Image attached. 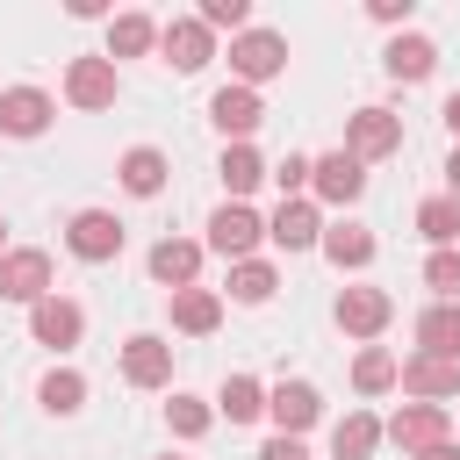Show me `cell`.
Wrapping results in <instances>:
<instances>
[{"label":"cell","mask_w":460,"mask_h":460,"mask_svg":"<svg viewBox=\"0 0 460 460\" xmlns=\"http://www.w3.org/2000/svg\"><path fill=\"white\" fill-rule=\"evenodd\" d=\"M230 72H237V86H259V79L288 72V36H273V29H244V36H230Z\"/></svg>","instance_id":"obj_1"},{"label":"cell","mask_w":460,"mask_h":460,"mask_svg":"<svg viewBox=\"0 0 460 460\" xmlns=\"http://www.w3.org/2000/svg\"><path fill=\"white\" fill-rule=\"evenodd\" d=\"M158 43H165V65H172V72H201V65L216 58V29H208L201 14L165 22V29H158Z\"/></svg>","instance_id":"obj_2"},{"label":"cell","mask_w":460,"mask_h":460,"mask_svg":"<svg viewBox=\"0 0 460 460\" xmlns=\"http://www.w3.org/2000/svg\"><path fill=\"white\" fill-rule=\"evenodd\" d=\"M115 93H122V79H115L108 58H72V65H65V101H72V108L93 115V108H115Z\"/></svg>","instance_id":"obj_3"},{"label":"cell","mask_w":460,"mask_h":460,"mask_svg":"<svg viewBox=\"0 0 460 460\" xmlns=\"http://www.w3.org/2000/svg\"><path fill=\"white\" fill-rule=\"evenodd\" d=\"M309 187H316L323 201L352 208V201L367 194V165H359L352 151H323V158H309Z\"/></svg>","instance_id":"obj_4"},{"label":"cell","mask_w":460,"mask_h":460,"mask_svg":"<svg viewBox=\"0 0 460 460\" xmlns=\"http://www.w3.org/2000/svg\"><path fill=\"white\" fill-rule=\"evenodd\" d=\"M65 244H72V259L101 266V259H115V252H122V223H115L108 208H79V216L65 223Z\"/></svg>","instance_id":"obj_5"},{"label":"cell","mask_w":460,"mask_h":460,"mask_svg":"<svg viewBox=\"0 0 460 460\" xmlns=\"http://www.w3.org/2000/svg\"><path fill=\"white\" fill-rule=\"evenodd\" d=\"M43 295H50V252H29V244L7 252L0 259V302H29L36 309Z\"/></svg>","instance_id":"obj_6"},{"label":"cell","mask_w":460,"mask_h":460,"mask_svg":"<svg viewBox=\"0 0 460 460\" xmlns=\"http://www.w3.org/2000/svg\"><path fill=\"white\" fill-rule=\"evenodd\" d=\"M402 144V122L388 115V108H359V115H345V151L367 165V158H388Z\"/></svg>","instance_id":"obj_7"},{"label":"cell","mask_w":460,"mask_h":460,"mask_svg":"<svg viewBox=\"0 0 460 460\" xmlns=\"http://www.w3.org/2000/svg\"><path fill=\"white\" fill-rule=\"evenodd\" d=\"M259 237H266V223H259L244 201H223V208L208 216V244H216L230 266H237V259H252V244H259Z\"/></svg>","instance_id":"obj_8"},{"label":"cell","mask_w":460,"mask_h":460,"mask_svg":"<svg viewBox=\"0 0 460 460\" xmlns=\"http://www.w3.org/2000/svg\"><path fill=\"white\" fill-rule=\"evenodd\" d=\"M29 331H36V345L72 352V345H79V331H86V309H79V302H65V295H43V302L29 309Z\"/></svg>","instance_id":"obj_9"},{"label":"cell","mask_w":460,"mask_h":460,"mask_svg":"<svg viewBox=\"0 0 460 460\" xmlns=\"http://www.w3.org/2000/svg\"><path fill=\"white\" fill-rule=\"evenodd\" d=\"M208 122H216L230 144H244V137L266 122V101H259V86H223V93L208 101Z\"/></svg>","instance_id":"obj_10"},{"label":"cell","mask_w":460,"mask_h":460,"mask_svg":"<svg viewBox=\"0 0 460 460\" xmlns=\"http://www.w3.org/2000/svg\"><path fill=\"white\" fill-rule=\"evenodd\" d=\"M388 316H395V295L388 288H345L338 295V331H352V338L388 331Z\"/></svg>","instance_id":"obj_11"},{"label":"cell","mask_w":460,"mask_h":460,"mask_svg":"<svg viewBox=\"0 0 460 460\" xmlns=\"http://www.w3.org/2000/svg\"><path fill=\"white\" fill-rule=\"evenodd\" d=\"M122 381H129V388H165V381H172V345L151 338V331H137V338L122 345Z\"/></svg>","instance_id":"obj_12"},{"label":"cell","mask_w":460,"mask_h":460,"mask_svg":"<svg viewBox=\"0 0 460 460\" xmlns=\"http://www.w3.org/2000/svg\"><path fill=\"white\" fill-rule=\"evenodd\" d=\"M266 417L280 424V438H302V431L323 417V395H316L309 381H280V388L266 395Z\"/></svg>","instance_id":"obj_13"},{"label":"cell","mask_w":460,"mask_h":460,"mask_svg":"<svg viewBox=\"0 0 460 460\" xmlns=\"http://www.w3.org/2000/svg\"><path fill=\"white\" fill-rule=\"evenodd\" d=\"M50 115H58V108H50L43 86H7V93H0V137H43Z\"/></svg>","instance_id":"obj_14"},{"label":"cell","mask_w":460,"mask_h":460,"mask_svg":"<svg viewBox=\"0 0 460 460\" xmlns=\"http://www.w3.org/2000/svg\"><path fill=\"white\" fill-rule=\"evenodd\" d=\"M388 438L402 453H431V446H446V410L438 402H410V410L388 417Z\"/></svg>","instance_id":"obj_15"},{"label":"cell","mask_w":460,"mask_h":460,"mask_svg":"<svg viewBox=\"0 0 460 460\" xmlns=\"http://www.w3.org/2000/svg\"><path fill=\"white\" fill-rule=\"evenodd\" d=\"M402 388H410L417 402L460 395V359H438V352H410V359H402Z\"/></svg>","instance_id":"obj_16"},{"label":"cell","mask_w":460,"mask_h":460,"mask_svg":"<svg viewBox=\"0 0 460 460\" xmlns=\"http://www.w3.org/2000/svg\"><path fill=\"white\" fill-rule=\"evenodd\" d=\"M266 237H273L280 252H309V244H323V216H316L309 201H280L273 223H266Z\"/></svg>","instance_id":"obj_17"},{"label":"cell","mask_w":460,"mask_h":460,"mask_svg":"<svg viewBox=\"0 0 460 460\" xmlns=\"http://www.w3.org/2000/svg\"><path fill=\"white\" fill-rule=\"evenodd\" d=\"M194 273H201V244H187V237H158L151 244V280L158 288H194Z\"/></svg>","instance_id":"obj_18"},{"label":"cell","mask_w":460,"mask_h":460,"mask_svg":"<svg viewBox=\"0 0 460 460\" xmlns=\"http://www.w3.org/2000/svg\"><path fill=\"white\" fill-rule=\"evenodd\" d=\"M216 323H223V295H216V288H180V295H172V331L208 338Z\"/></svg>","instance_id":"obj_19"},{"label":"cell","mask_w":460,"mask_h":460,"mask_svg":"<svg viewBox=\"0 0 460 460\" xmlns=\"http://www.w3.org/2000/svg\"><path fill=\"white\" fill-rule=\"evenodd\" d=\"M381 65H388V79H410V86H417V79L438 72V43H431V36H395Z\"/></svg>","instance_id":"obj_20"},{"label":"cell","mask_w":460,"mask_h":460,"mask_svg":"<svg viewBox=\"0 0 460 460\" xmlns=\"http://www.w3.org/2000/svg\"><path fill=\"white\" fill-rule=\"evenodd\" d=\"M417 345L438 352V359H460V302H431L417 316Z\"/></svg>","instance_id":"obj_21"},{"label":"cell","mask_w":460,"mask_h":460,"mask_svg":"<svg viewBox=\"0 0 460 460\" xmlns=\"http://www.w3.org/2000/svg\"><path fill=\"white\" fill-rule=\"evenodd\" d=\"M381 431H388L381 417H367V410H345V417H338V431H331V453H338V460H367V453L381 446Z\"/></svg>","instance_id":"obj_22"},{"label":"cell","mask_w":460,"mask_h":460,"mask_svg":"<svg viewBox=\"0 0 460 460\" xmlns=\"http://www.w3.org/2000/svg\"><path fill=\"white\" fill-rule=\"evenodd\" d=\"M417 230L431 237V252H453V244H460V201H453V194L417 201Z\"/></svg>","instance_id":"obj_23"},{"label":"cell","mask_w":460,"mask_h":460,"mask_svg":"<svg viewBox=\"0 0 460 460\" xmlns=\"http://www.w3.org/2000/svg\"><path fill=\"white\" fill-rule=\"evenodd\" d=\"M115 180H122L129 194H158V187H165V151H151V144H137V151H122V165H115Z\"/></svg>","instance_id":"obj_24"},{"label":"cell","mask_w":460,"mask_h":460,"mask_svg":"<svg viewBox=\"0 0 460 460\" xmlns=\"http://www.w3.org/2000/svg\"><path fill=\"white\" fill-rule=\"evenodd\" d=\"M323 259L331 266H367L374 259V230L367 223H331L323 230Z\"/></svg>","instance_id":"obj_25"},{"label":"cell","mask_w":460,"mask_h":460,"mask_svg":"<svg viewBox=\"0 0 460 460\" xmlns=\"http://www.w3.org/2000/svg\"><path fill=\"white\" fill-rule=\"evenodd\" d=\"M273 288H280V273H273L266 259H237V266H230V302L259 309V302H273Z\"/></svg>","instance_id":"obj_26"},{"label":"cell","mask_w":460,"mask_h":460,"mask_svg":"<svg viewBox=\"0 0 460 460\" xmlns=\"http://www.w3.org/2000/svg\"><path fill=\"white\" fill-rule=\"evenodd\" d=\"M151 43H158L151 14H115V22H108V65H115V58H144Z\"/></svg>","instance_id":"obj_27"},{"label":"cell","mask_w":460,"mask_h":460,"mask_svg":"<svg viewBox=\"0 0 460 460\" xmlns=\"http://www.w3.org/2000/svg\"><path fill=\"white\" fill-rule=\"evenodd\" d=\"M216 172H223V187H230V201H244V194H252V187H259V180H266V158H259V151H252V144H230V151H223V165H216Z\"/></svg>","instance_id":"obj_28"},{"label":"cell","mask_w":460,"mask_h":460,"mask_svg":"<svg viewBox=\"0 0 460 460\" xmlns=\"http://www.w3.org/2000/svg\"><path fill=\"white\" fill-rule=\"evenodd\" d=\"M395 381H402V359H395V352L367 345V352L352 359V388H359V395H381V388H395Z\"/></svg>","instance_id":"obj_29"},{"label":"cell","mask_w":460,"mask_h":460,"mask_svg":"<svg viewBox=\"0 0 460 460\" xmlns=\"http://www.w3.org/2000/svg\"><path fill=\"white\" fill-rule=\"evenodd\" d=\"M36 395H43V410H50V417H72V410H86V374H72V367H50Z\"/></svg>","instance_id":"obj_30"},{"label":"cell","mask_w":460,"mask_h":460,"mask_svg":"<svg viewBox=\"0 0 460 460\" xmlns=\"http://www.w3.org/2000/svg\"><path fill=\"white\" fill-rule=\"evenodd\" d=\"M216 410H223L230 424H252V417L266 410V388H259L252 374H230V381H223V395H216Z\"/></svg>","instance_id":"obj_31"},{"label":"cell","mask_w":460,"mask_h":460,"mask_svg":"<svg viewBox=\"0 0 460 460\" xmlns=\"http://www.w3.org/2000/svg\"><path fill=\"white\" fill-rule=\"evenodd\" d=\"M165 424H172L180 438H201V431L216 424V410H208L201 395H172V402H165Z\"/></svg>","instance_id":"obj_32"},{"label":"cell","mask_w":460,"mask_h":460,"mask_svg":"<svg viewBox=\"0 0 460 460\" xmlns=\"http://www.w3.org/2000/svg\"><path fill=\"white\" fill-rule=\"evenodd\" d=\"M424 288H431L438 302H460V252H431V259H424Z\"/></svg>","instance_id":"obj_33"},{"label":"cell","mask_w":460,"mask_h":460,"mask_svg":"<svg viewBox=\"0 0 460 460\" xmlns=\"http://www.w3.org/2000/svg\"><path fill=\"white\" fill-rule=\"evenodd\" d=\"M201 22H208V29H230V36H244V29H252V0H201Z\"/></svg>","instance_id":"obj_34"},{"label":"cell","mask_w":460,"mask_h":460,"mask_svg":"<svg viewBox=\"0 0 460 460\" xmlns=\"http://www.w3.org/2000/svg\"><path fill=\"white\" fill-rule=\"evenodd\" d=\"M273 180H280V201H295V194L309 187V158H295V151H288V158L273 165Z\"/></svg>","instance_id":"obj_35"},{"label":"cell","mask_w":460,"mask_h":460,"mask_svg":"<svg viewBox=\"0 0 460 460\" xmlns=\"http://www.w3.org/2000/svg\"><path fill=\"white\" fill-rule=\"evenodd\" d=\"M259 460H309V453H302V438H266Z\"/></svg>","instance_id":"obj_36"},{"label":"cell","mask_w":460,"mask_h":460,"mask_svg":"<svg viewBox=\"0 0 460 460\" xmlns=\"http://www.w3.org/2000/svg\"><path fill=\"white\" fill-rule=\"evenodd\" d=\"M367 14H374V22H410V0H374Z\"/></svg>","instance_id":"obj_37"},{"label":"cell","mask_w":460,"mask_h":460,"mask_svg":"<svg viewBox=\"0 0 460 460\" xmlns=\"http://www.w3.org/2000/svg\"><path fill=\"white\" fill-rule=\"evenodd\" d=\"M446 187H453V201H460V144H453V158H446Z\"/></svg>","instance_id":"obj_38"},{"label":"cell","mask_w":460,"mask_h":460,"mask_svg":"<svg viewBox=\"0 0 460 460\" xmlns=\"http://www.w3.org/2000/svg\"><path fill=\"white\" fill-rule=\"evenodd\" d=\"M417 460H460V446L446 438V446H431V453H417Z\"/></svg>","instance_id":"obj_39"},{"label":"cell","mask_w":460,"mask_h":460,"mask_svg":"<svg viewBox=\"0 0 460 460\" xmlns=\"http://www.w3.org/2000/svg\"><path fill=\"white\" fill-rule=\"evenodd\" d=\"M446 129H453V137H460V93H453V101H446Z\"/></svg>","instance_id":"obj_40"},{"label":"cell","mask_w":460,"mask_h":460,"mask_svg":"<svg viewBox=\"0 0 460 460\" xmlns=\"http://www.w3.org/2000/svg\"><path fill=\"white\" fill-rule=\"evenodd\" d=\"M0 259H7V216H0Z\"/></svg>","instance_id":"obj_41"},{"label":"cell","mask_w":460,"mask_h":460,"mask_svg":"<svg viewBox=\"0 0 460 460\" xmlns=\"http://www.w3.org/2000/svg\"><path fill=\"white\" fill-rule=\"evenodd\" d=\"M165 460H172V453H165Z\"/></svg>","instance_id":"obj_42"}]
</instances>
